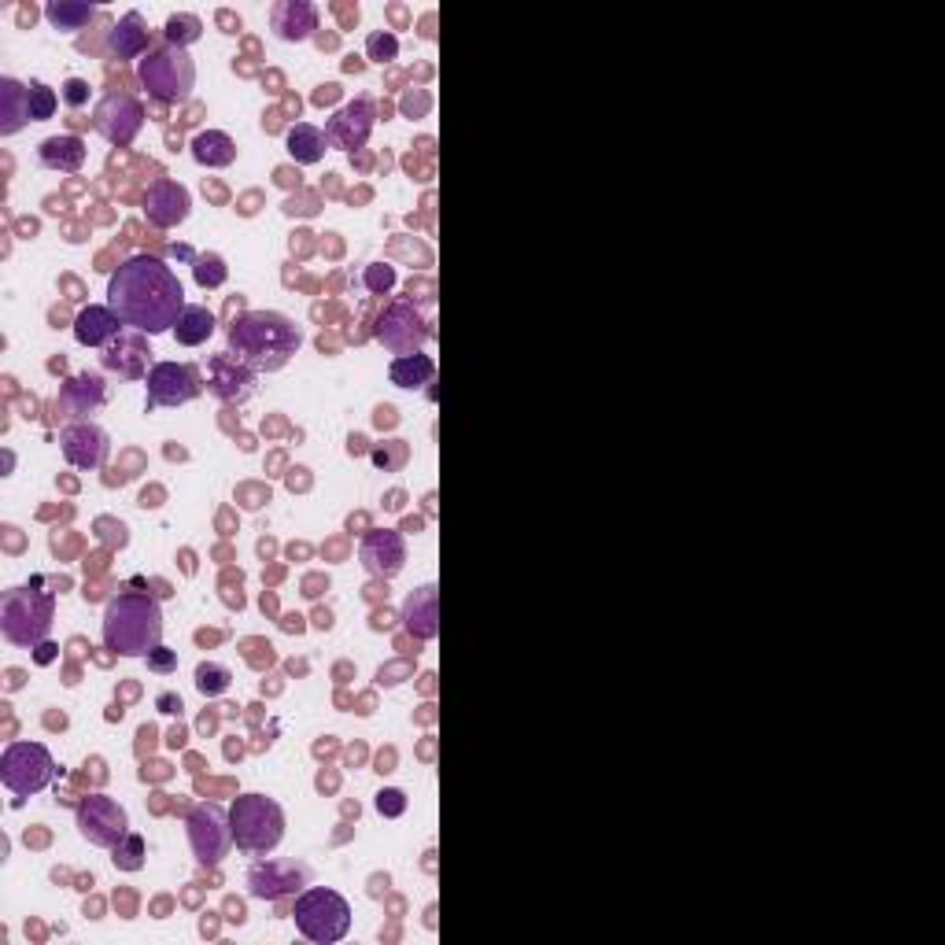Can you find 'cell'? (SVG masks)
Instances as JSON below:
<instances>
[{
	"label": "cell",
	"instance_id": "cell-2",
	"mask_svg": "<svg viewBox=\"0 0 945 945\" xmlns=\"http://www.w3.org/2000/svg\"><path fill=\"white\" fill-rule=\"evenodd\" d=\"M299 344H304V332L278 310H248L229 326V348L251 370H281L299 351Z\"/></svg>",
	"mask_w": 945,
	"mask_h": 945
},
{
	"label": "cell",
	"instance_id": "cell-22",
	"mask_svg": "<svg viewBox=\"0 0 945 945\" xmlns=\"http://www.w3.org/2000/svg\"><path fill=\"white\" fill-rule=\"evenodd\" d=\"M273 30L285 41H307L318 30V8L307 0H281L273 8Z\"/></svg>",
	"mask_w": 945,
	"mask_h": 945
},
{
	"label": "cell",
	"instance_id": "cell-19",
	"mask_svg": "<svg viewBox=\"0 0 945 945\" xmlns=\"http://www.w3.org/2000/svg\"><path fill=\"white\" fill-rule=\"evenodd\" d=\"M192 211V196L186 186H178V181H156L152 189H148L145 196V215L148 222L159 226V229H175L189 218Z\"/></svg>",
	"mask_w": 945,
	"mask_h": 945
},
{
	"label": "cell",
	"instance_id": "cell-7",
	"mask_svg": "<svg viewBox=\"0 0 945 945\" xmlns=\"http://www.w3.org/2000/svg\"><path fill=\"white\" fill-rule=\"evenodd\" d=\"M141 82L159 103H181L192 93L196 67L186 49L178 44H159L141 60Z\"/></svg>",
	"mask_w": 945,
	"mask_h": 945
},
{
	"label": "cell",
	"instance_id": "cell-31",
	"mask_svg": "<svg viewBox=\"0 0 945 945\" xmlns=\"http://www.w3.org/2000/svg\"><path fill=\"white\" fill-rule=\"evenodd\" d=\"M145 359H148V351H145L141 340H122L119 337V344H115V348L103 355V366H108V370H119L122 377H137V374H141Z\"/></svg>",
	"mask_w": 945,
	"mask_h": 945
},
{
	"label": "cell",
	"instance_id": "cell-35",
	"mask_svg": "<svg viewBox=\"0 0 945 945\" xmlns=\"http://www.w3.org/2000/svg\"><path fill=\"white\" fill-rule=\"evenodd\" d=\"M111 861H115V868H122V872H137V868H141V864H145V838L126 832L122 843L111 849Z\"/></svg>",
	"mask_w": 945,
	"mask_h": 945
},
{
	"label": "cell",
	"instance_id": "cell-40",
	"mask_svg": "<svg viewBox=\"0 0 945 945\" xmlns=\"http://www.w3.org/2000/svg\"><path fill=\"white\" fill-rule=\"evenodd\" d=\"M377 813L380 816H402L407 813V794L396 787H385L377 794Z\"/></svg>",
	"mask_w": 945,
	"mask_h": 945
},
{
	"label": "cell",
	"instance_id": "cell-27",
	"mask_svg": "<svg viewBox=\"0 0 945 945\" xmlns=\"http://www.w3.org/2000/svg\"><path fill=\"white\" fill-rule=\"evenodd\" d=\"M192 159L200 167H229L237 159V141L222 130H203L192 137Z\"/></svg>",
	"mask_w": 945,
	"mask_h": 945
},
{
	"label": "cell",
	"instance_id": "cell-42",
	"mask_svg": "<svg viewBox=\"0 0 945 945\" xmlns=\"http://www.w3.org/2000/svg\"><path fill=\"white\" fill-rule=\"evenodd\" d=\"M148 668H152V673H159V676L175 673V668H178V650L156 647L152 654H148Z\"/></svg>",
	"mask_w": 945,
	"mask_h": 945
},
{
	"label": "cell",
	"instance_id": "cell-32",
	"mask_svg": "<svg viewBox=\"0 0 945 945\" xmlns=\"http://www.w3.org/2000/svg\"><path fill=\"white\" fill-rule=\"evenodd\" d=\"M44 16H49L52 27H60V30H82L86 22L97 16V8L82 4V0H52V4L44 8Z\"/></svg>",
	"mask_w": 945,
	"mask_h": 945
},
{
	"label": "cell",
	"instance_id": "cell-17",
	"mask_svg": "<svg viewBox=\"0 0 945 945\" xmlns=\"http://www.w3.org/2000/svg\"><path fill=\"white\" fill-rule=\"evenodd\" d=\"M60 447L74 469H100L108 458V432L97 429L93 421H71L60 432Z\"/></svg>",
	"mask_w": 945,
	"mask_h": 945
},
{
	"label": "cell",
	"instance_id": "cell-39",
	"mask_svg": "<svg viewBox=\"0 0 945 945\" xmlns=\"http://www.w3.org/2000/svg\"><path fill=\"white\" fill-rule=\"evenodd\" d=\"M366 288H370L374 296H385L396 288V267H388V262H374V267H366Z\"/></svg>",
	"mask_w": 945,
	"mask_h": 945
},
{
	"label": "cell",
	"instance_id": "cell-44",
	"mask_svg": "<svg viewBox=\"0 0 945 945\" xmlns=\"http://www.w3.org/2000/svg\"><path fill=\"white\" fill-rule=\"evenodd\" d=\"M33 650H38V654H33V658H38V665H49V662L56 658V647H52L49 639H44L41 647H33Z\"/></svg>",
	"mask_w": 945,
	"mask_h": 945
},
{
	"label": "cell",
	"instance_id": "cell-33",
	"mask_svg": "<svg viewBox=\"0 0 945 945\" xmlns=\"http://www.w3.org/2000/svg\"><path fill=\"white\" fill-rule=\"evenodd\" d=\"M229 684H233V673H229L226 665H218V662H203L200 668H196V690H200L203 698H218V695H226Z\"/></svg>",
	"mask_w": 945,
	"mask_h": 945
},
{
	"label": "cell",
	"instance_id": "cell-12",
	"mask_svg": "<svg viewBox=\"0 0 945 945\" xmlns=\"http://www.w3.org/2000/svg\"><path fill=\"white\" fill-rule=\"evenodd\" d=\"M203 391V380L196 366L181 362H156L148 370V410L156 407H186Z\"/></svg>",
	"mask_w": 945,
	"mask_h": 945
},
{
	"label": "cell",
	"instance_id": "cell-4",
	"mask_svg": "<svg viewBox=\"0 0 945 945\" xmlns=\"http://www.w3.org/2000/svg\"><path fill=\"white\" fill-rule=\"evenodd\" d=\"M56 620V595L33 576L30 587H8L0 598V631L11 647H41Z\"/></svg>",
	"mask_w": 945,
	"mask_h": 945
},
{
	"label": "cell",
	"instance_id": "cell-21",
	"mask_svg": "<svg viewBox=\"0 0 945 945\" xmlns=\"http://www.w3.org/2000/svg\"><path fill=\"white\" fill-rule=\"evenodd\" d=\"M119 329H122V318L115 315L111 307L89 304L82 315L74 318V340L82 344V348H103V344H115L119 340Z\"/></svg>",
	"mask_w": 945,
	"mask_h": 945
},
{
	"label": "cell",
	"instance_id": "cell-37",
	"mask_svg": "<svg viewBox=\"0 0 945 945\" xmlns=\"http://www.w3.org/2000/svg\"><path fill=\"white\" fill-rule=\"evenodd\" d=\"M56 108H60V97H56L44 82H30V122L52 119Z\"/></svg>",
	"mask_w": 945,
	"mask_h": 945
},
{
	"label": "cell",
	"instance_id": "cell-43",
	"mask_svg": "<svg viewBox=\"0 0 945 945\" xmlns=\"http://www.w3.org/2000/svg\"><path fill=\"white\" fill-rule=\"evenodd\" d=\"M156 706H159V713H170V717L186 709V706H181V698H178V695H170V690H163V695L156 698Z\"/></svg>",
	"mask_w": 945,
	"mask_h": 945
},
{
	"label": "cell",
	"instance_id": "cell-3",
	"mask_svg": "<svg viewBox=\"0 0 945 945\" xmlns=\"http://www.w3.org/2000/svg\"><path fill=\"white\" fill-rule=\"evenodd\" d=\"M163 639V609L145 591H119L103 614V643L122 658H148Z\"/></svg>",
	"mask_w": 945,
	"mask_h": 945
},
{
	"label": "cell",
	"instance_id": "cell-18",
	"mask_svg": "<svg viewBox=\"0 0 945 945\" xmlns=\"http://www.w3.org/2000/svg\"><path fill=\"white\" fill-rule=\"evenodd\" d=\"M207 388H211L222 402H245L251 391H256V370L229 351L215 355L211 370H207Z\"/></svg>",
	"mask_w": 945,
	"mask_h": 945
},
{
	"label": "cell",
	"instance_id": "cell-36",
	"mask_svg": "<svg viewBox=\"0 0 945 945\" xmlns=\"http://www.w3.org/2000/svg\"><path fill=\"white\" fill-rule=\"evenodd\" d=\"M192 273H196V285L200 288H218L226 281V262L222 256H215V251H207V256H196L192 259Z\"/></svg>",
	"mask_w": 945,
	"mask_h": 945
},
{
	"label": "cell",
	"instance_id": "cell-16",
	"mask_svg": "<svg viewBox=\"0 0 945 945\" xmlns=\"http://www.w3.org/2000/svg\"><path fill=\"white\" fill-rule=\"evenodd\" d=\"M359 558L370 576L391 580V576H399L402 566H407V544H402V536L391 533V528H374V533L362 536Z\"/></svg>",
	"mask_w": 945,
	"mask_h": 945
},
{
	"label": "cell",
	"instance_id": "cell-41",
	"mask_svg": "<svg viewBox=\"0 0 945 945\" xmlns=\"http://www.w3.org/2000/svg\"><path fill=\"white\" fill-rule=\"evenodd\" d=\"M63 103H67V108H86V103H89V82H86V78H67V82H63Z\"/></svg>",
	"mask_w": 945,
	"mask_h": 945
},
{
	"label": "cell",
	"instance_id": "cell-23",
	"mask_svg": "<svg viewBox=\"0 0 945 945\" xmlns=\"http://www.w3.org/2000/svg\"><path fill=\"white\" fill-rule=\"evenodd\" d=\"M86 141L74 133H60V137H49V141H41L38 148V159L41 167L49 170H63V175H78V170L86 167Z\"/></svg>",
	"mask_w": 945,
	"mask_h": 945
},
{
	"label": "cell",
	"instance_id": "cell-38",
	"mask_svg": "<svg viewBox=\"0 0 945 945\" xmlns=\"http://www.w3.org/2000/svg\"><path fill=\"white\" fill-rule=\"evenodd\" d=\"M366 56H370L374 63H391L399 56V38L388 30H374L370 38H366Z\"/></svg>",
	"mask_w": 945,
	"mask_h": 945
},
{
	"label": "cell",
	"instance_id": "cell-20",
	"mask_svg": "<svg viewBox=\"0 0 945 945\" xmlns=\"http://www.w3.org/2000/svg\"><path fill=\"white\" fill-rule=\"evenodd\" d=\"M402 620H407L410 636L436 639V631H440V591H436V584L410 591L407 606H402Z\"/></svg>",
	"mask_w": 945,
	"mask_h": 945
},
{
	"label": "cell",
	"instance_id": "cell-6",
	"mask_svg": "<svg viewBox=\"0 0 945 945\" xmlns=\"http://www.w3.org/2000/svg\"><path fill=\"white\" fill-rule=\"evenodd\" d=\"M292 919H296V931L307 942L332 945L351 931V905H348V897L329 891V886H307V891L296 897Z\"/></svg>",
	"mask_w": 945,
	"mask_h": 945
},
{
	"label": "cell",
	"instance_id": "cell-9",
	"mask_svg": "<svg viewBox=\"0 0 945 945\" xmlns=\"http://www.w3.org/2000/svg\"><path fill=\"white\" fill-rule=\"evenodd\" d=\"M189 843H192L196 861L207 864V868H215V864L226 857L229 846H233V827H229V813L222 805H215V802L196 805L189 813Z\"/></svg>",
	"mask_w": 945,
	"mask_h": 945
},
{
	"label": "cell",
	"instance_id": "cell-30",
	"mask_svg": "<svg viewBox=\"0 0 945 945\" xmlns=\"http://www.w3.org/2000/svg\"><path fill=\"white\" fill-rule=\"evenodd\" d=\"M215 332V315L207 307H186L175 326V337L178 344H186V348H200V344L211 340Z\"/></svg>",
	"mask_w": 945,
	"mask_h": 945
},
{
	"label": "cell",
	"instance_id": "cell-29",
	"mask_svg": "<svg viewBox=\"0 0 945 945\" xmlns=\"http://www.w3.org/2000/svg\"><path fill=\"white\" fill-rule=\"evenodd\" d=\"M388 377H391V385H399V388H425L436 377V362L421 351L396 355L388 366Z\"/></svg>",
	"mask_w": 945,
	"mask_h": 945
},
{
	"label": "cell",
	"instance_id": "cell-24",
	"mask_svg": "<svg viewBox=\"0 0 945 945\" xmlns=\"http://www.w3.org/2000/svg\"><path fill=\"white\" fill-rule=\"evenodd\" d=\"M30 122V86L0 78V133L11 137Z\"/></svg>",
	"mask_w": 945,
	"mask_h": 945
},
{
	"label": "cell",
	"instance_id": "cell-13",
	"mask_svg": "<svg viewBox=\"0 0 945 945\" xmlns=\"http://www.w3.org/2000/svg\"><path fill=\"white\" fill-rule=\"evenodd\" d=\"M93 126H97V133L103 137V141H111V145H119V148L133 145L137 133H141V126H145L141 100L130 97V93H111V97H103V100L97 103Z\"/></svg>",
	"mask_w": 945,
	"mask_h": 945
},
{
	"label": "cell",
	"instance_id": "cell-15",
	"mask_svg": "<svg viewBox=\"0 0 945 945\" xmlns=\"http://www.w3.org/2000/svg\"><path fill=\"white\" fill-rule=\"evenodd\" d=\"M374 122H377L374 100L359 97V100L344 103V108L332 115L329 126H326V137H329V145L344 148V152H355V148H362L366 141H370Z\"/></svg>",
	"mask_w": 945,
	"mask_h": 945
},
{
	"label": "cell",
	"instance_id": "cell-14",
	"mask_svg": "<svg viewBox=\"0 0 945 945\" xmlns=\"http://www.w3.org/2000/svg\"><path fill=\"white\" fill-rule=\"evenodd\" d=\"M310 879V872L304 864H285V861H259L251 864L248 872V891L259 902H278L285 894L304 891V883Z\"/></svg>",
	"mask_w": 945,
	"mask_h": 945
},
{
	"label": "cell",
	"instance_id": "cell-34",
	"mask_svg": "<svg viewBox=\"0 0 945 945\" xmlns=\"http://www.w3.org/2000/svg\"><path fill=\"white\" fill-rule=\"evenodd\" d=\"M203 33V22L196 16H170L167 27H163V38L167 44H178V49H186V44H192L196 38Z\"/></svg>",
	"mask_w": 945,
	"mask_h": 945
},
{
	"label": "cell",
	"instance_id": "cell-1",
	"mask_svg": "<svg viewBox=\"0 0 945 945\" xmlns=\"http://www.w3.org/2000/svg\"><path fill=\"white\" fill-rule=\"evenodd\" d=\"M111 310L122 318V326L137 332H167L178 326L186 310V288L178 273L156 256H130L108 281Z\"/></svg>",
	"mask_w": 945,
	"mask_h": 945
},
{
	"label": "cell",
	"instance_id": "cell-11",
	"mask_svg": "<svg viewBox=\"0 0 945 945\" xmlns=\"http://www.w3.org/2000/svg\"><path fill=\"white\" fill-rule=\"evenodd\" d=\"M78 832H82L86 843L115 849L130 832V820H126V809L108 794H89V798L78 805Z\"/></svg>",
	"mask_w": 945,
	"mask_h": 945
},
{
	"label": "cell",
	"instance_id": "cell-10",
	"mask_svg": "<svg viewBox=\"0 0 945 945\" xmlns=\"http://www.w3.org/2000/svg\"><path fill=\"white\" fill-rule=\"evenodd\" d=\"M429 337H432V326L421 318V310L414 307L410 299H396V304L377 318V340L396 355L421 351V344Z\"/></svg>",
	"mask_w": 945,
	"mask_h": 945
},
{
	"label": "cell",
	"instance_id": "cell-8",
	"mask_svg": "<svg viewBox=\"0 0 945 945\" xmlns=\"http://www.w3.org/2000/svg\"><path fill=\"white\" fill-rule=\"evenodd\" d=\"M52 776H56V760L44 743H11L0 754V779L19 798L41 794L52 783Z\"/></svg>",
	"mask_w": 945,
	"mask_h": 945
},
{
	"label": "cell",
	"instance_id": "cell-45",
	"mask_svg": "<svg viewBox=\"0 0 945 945\" xmlns=\"http://www.w3.org/2000/svg\"><path fill=\"white\" fill-rule=\"evenodd\" d=\"M337 89H340V86H326V89H321V93H318L315 100H318V103H326V100H332V97H337Z\"/></svg>",
	"mask_w": 945,
	"mask_h": 945
},
{
	"label": "cell",
	"instance_id": "cell-28",
	"mask_svg": "<svg viewBox=\"0 0 945 945\" xmlns=\"http://www.w3.org/2000/svg\"><path fill=\"white\" fill-rule=\"evenodd\" d=\"M288 156L296 159V163H321L326 159V148H329V137L326 130H318V126L310 122H296L292 130H288Z\"/></svg>",
	"mask_w": 945,
	"mask_h": 945
},
{
	"label": "cell",
	"instance_id": "cell-5",
	"mask_svg": "<svg viewBox=\"0 0 945 945\" xmlns=\"http://www.w3.org/2000/svg\"><path fill=\"white\" fill-rule=\"evenodd\" d=\"M229 827L240 853H270L285 838V809L267 794H240L229 809Z\"/></svg>",
	"mask_w": 945,
	"mask_h": 945
},
{
	"label": "cell",
	"instance_id": "cell-26",
	"mask_svg": "<svg viewBox=\"0 0 945 945\" xmlns=\"http://www.w3.org/2000/svg\"><path fill=\"white\" fill-rule=\"evenodd\" d=\"M111 52L119 56V60H137V56H148L152 49H148V27L145 19L137 16V11H130V16L119 19V27L111 30Z\"/></svg>",
	"mask_w": 945,
	"mask_h": 945
},
{
	"label": "cell",
	"instance_id": "cell-25",
	"mask_svg": "<svg viewBox=\"0 0 945 945\" xmlns=\"http://www.w3.org/2000/svg\"><path fill=\"white\" fill-rule=\"evenodd\" d=\"M60 407L67 414H93L97 407H103V380L97 374H82V377H71L60 391Z\"/></svg>",
	"mask_w": 945,
	"mask_h": 945
}]
</instances>
